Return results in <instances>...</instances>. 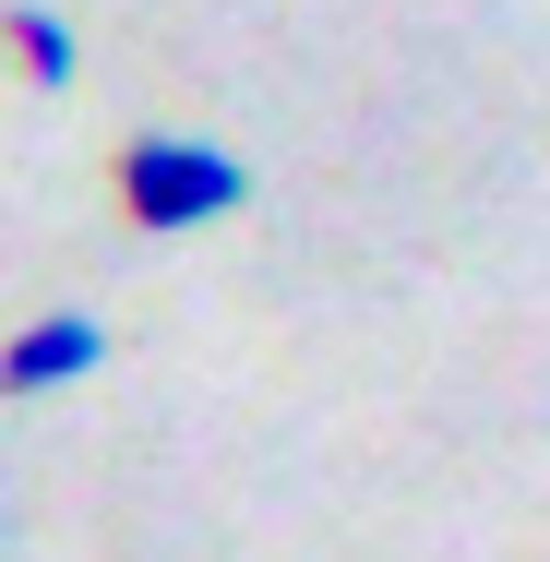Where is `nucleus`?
Returning <instances> with one entry per match:
<instances>
[{
	"mask_svg": "<svg viewBox=\"0 0 550 562\" xmlns=\"http://www.w3.org/2000/svg\"><path fill=\"white\" fill-rule=\"evenodd\" d=\"M0 48H12V60H24V85H48V97H60V85L85 72V36H72V24L48 12V0H24V12H0Z\"/></svg>",
	"mask_w": 550,
	"mask_h": 562,
	"instance_id": "obj_3",
	"label": "nucleus"
},
{
	"mask_svg": "<svg viewBox=\"0 0 550 562\" xmlns=\"http://www.w3.org/2000/svg\"><path fill=\"white\" fill-rule=\"evenodd\" d=\"M109 371V324L97 312H36L0 336V395H72Z\"/></svg>",
	"mask_w": 550,
	"mask_h": 562,
	"instance_id": "obj_2",
	"label": "nucleus"
},
{
	"mask_svg": "<svg viewBox=\"0 0 550 562\" xmlns=\"http://www.w3.org/2000/svg\"><path fill=\"white\" fill-rule=\"evenodd\" d=\"M239 204H251V168L204 132H132L120 144V216L144 239H192V227L239 216Z\"/></svg>",
	"mask_w": 550,
	"mask_h": 562,
	"instance_id": "obj_1",
	"label": "nucleus"
}]
</instances>
